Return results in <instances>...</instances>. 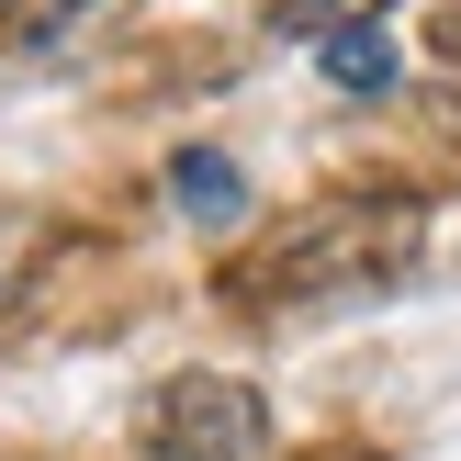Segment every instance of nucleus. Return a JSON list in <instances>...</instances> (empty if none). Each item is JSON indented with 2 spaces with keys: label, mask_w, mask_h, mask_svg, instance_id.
<instances>
[{
  "label": "nucleus",
  "mask_w": 461,
  "mask_h": 461,
  "mask_svg": "<svg viewBox=\"0 0 461 461\" xmlns=\"http://www.w3.org/2000/svg\"><path fill=\"white\" fill-rule=\"evenodd\" d=\"M428 270V203L405 192H338L304 203L293 225H270V248H248L225 270L237 315H338V304H383Z\"/></svg>",
  "instance_id": "obj_1"
},
{
  "label": "nucleus",
  "mask_w": 461,
  "mask_h": 461,
  "mask_svg": "<svg viewBox=\"0 0 461 461\" xmlns=\"http://www.w3.org/2000/svg\"><path fill=\"white\" fill-rule=\"evenodd\" d=\"M147 461H259L270 450V394L237 372H169L135 417Z\"/></svg>",
  "instance_id": "obj_2"
},
{
  "label": "nucleus",
  "mask_w": 461,
  "mask_h": 461,
  "mask_svg": "<svg viewBox=\"0 0 461 461\" xmlns=\"http://www.w3.org/2000/svg\"><path fill=\"white\" fill-rule=\"evenodd\" d=\"M169 192H180L192 225H237V214H248V180L225 169L214 147H180V158H169Z\"/></svg>",
  "instance_id": "obj_3"
},
{
  "label": "nucleus",
  "mask_w": 461,
  "mask_h": 461,
  "mask_svg": "<svg viewBox=\"0 0 461 461\" xmlns=\"http://www.w3.org/2000/svg\"><path fill=\"white\" fill-rule=\"evenodd\" d=\"M394 34H383V23H360V34H338L327 45V90H349V102H383V90H394Z\"/></svg>",
  "instance_id": "obj_4"
},
{
  "label": "nucleus",
  "mask_w": 461,
  "mask_h": 461,
  "mask_svg": "<svg viewBox=\"0 0 461 461\" xmlns=\"http://www.w3.org/2000/svg\"><path fill=\"white\" fill-rule=\"evenodd\" d=\"M394 0H270V34H304V45H338L360 23H383Z\"/></svg>",
  "instance_id": "obj_5"
},
{
  "label": "nucleus",
  "mask_w": 461,
  "mask_h": 461,
  "mask_svg": "<svg viewBox=\"0 0 461 461\" xmlns=\"http://www.w3.org/2000/svg\"><path fill=\"white\" fill-rule=\"evenodd\" d=\"M34 259H45V214H23V203H12V214H0V315L34 293Z\"/></svg>",
  "instance_id": "obj_6"
},
{
  "label": "nucleus",
  "mask_w": 461,
  "mask_h": 461,
  "mask_svg": "<svg viewBox=\"0 0 461 461\" xmlns=\"http://www.w3.org/2000/svg\"><path fill=\"white\" fill-rule=\"evenodd\" d=\"M90 0H0V34H57V23H79Z\"/></svg>",
  "instance_id": "obj_7"
},
{
  "label": "nucleus",
  "mask_w": 461,
  "mask_h": 461,
  "mask_svg": "<svg viewBox=\"0 0 461 461\" xmlns=\"http://www.w3.org/2000/svg\"><path fill=\"white\" fill-rule=\"evenodd\" d=\"M428 45H439V57L461 68V0H439V23H428Z\"/></svg>",
  "instance_id": "obj_8"
},
{
  "label": "nucleus",
  "mask_w": 461,
  "mask_h": 461,
  "mask_svg": "<svg viewBox=\"0 0 461 461\" xmlns=\"http://www.w3.org/2000/svg\"><path fill=\"white\" fill-rule=\"evenodd\" d=\"M315 461H383V450H315Z\"/></svg>",
  "instance_id": "obj_9"
}]
</instances>
